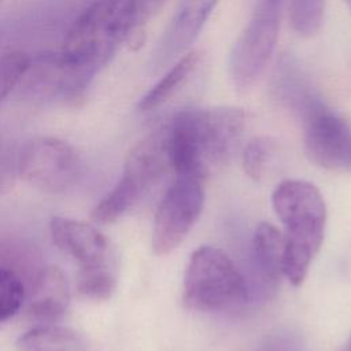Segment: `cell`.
I'll list each match as a JSON object with an SVG mask.
<instances>
[{
    "mask_svg": "<svg viewBox=\"0 0 351 351\" xmlns=\"http://www.w3.org/2000/svg\"><path fill=\"white\" fill-rule=\"evenodd\" d=\"M271 93L282 107L300 119L325 104L292 55H282L278 60L271 78Z\"/></svg>",
    "mask_w": 351,
    "mask_h": 351,
    "instance_id": "7c38bea8",
    "label": "cell"
},
{
    "mask_svg": "<svg viewBox=\"0 0 351 351\" xmlns=\"http://www.w3.org/2000/svg\"><path fill=\"white\" fill-rule=\"evenodd\" d=\"M3 182H5V176L3 174V170H1V166H0V186L3 185Z\"/></svg>",
    "mask_w": 351,
    "mask_h": 351,
    "instance_id": "cb8c5ba5",
    "label": "cell"
},
{
    "mask_svg": "<svg viewBox=\"0 0 351 351\" xmlns=\"http://www.w3.org/2000/svg\"><path fill=\"white\" fill-rule=\"evenodd\" d=\"M30 56L25 52H8L0 58V103L21 82L27 67Z\"/></svg>",
    "mask_w": 351,
    "mask_h": 351,
    "instance_id": "44dd1931",
    "label": "cell"
},
{
    "mask_svg": "<svg viewBox=\"0 0 351 351\" xmlns=\"http://www.w3.org/2000/svg\"><path fill=\"white\" fill-rule=\"evenodd\" d=\"M136 0H96L71 25L59 51L30 58L23 88L77 104L92 80L132 34Z\"/></svg>",
    "mask_w": 351,
    "mask_h": 351,
    "instance_id": "6da1fadb",
    "label": "cell"
},
{
    "mask_svg": "<svg viewBox=\"0 0 351 351\" xmlns=\"http://www.w3.org/2000/svg\"><path fill=\"white\" fill-rule=\"evenodd\" d=\"M341 351H351V346L347 347V348H344V350H341Z\"/></svg>",
    "mask_w": 351,
    "mask_h": 351,
    "instance_id": "484cf974",
    "label": "cell"
},
{
    "mask_svg": "<svg viewBox=\"0 0 351 351\" xmlns=\"http://www.w3.org/2000/svg\"><path fill=\"white\" fill-rule=\"evenodd\" d=\"M218 0H182L154 53L156 69L177 60L197 38Z\"/></svg>",
    "mask_w": 351,
    "mask_h": 351,
    "instance_id": "8fae6325",
    "label": "cell"
},
{
    "mask_svg": "<svg viewBox=\"0 0 351 351\" xmlns=\"http://www.w3.org/2000/svg\"><path fill=\"white\" fill-rule=\"evenodd\" d=\"M346 3H347V5H348V8H350V11H351V0H344Z\"/></svg>",
    "mask_w": 351,
    "mask_h": 351,
    "instance_id": "d4e9b609",
    "label": "cell"
},
{
    "mask_svg": "<svg viewBox=\"0 0 351 351\" xmlns=\"http://www.w3.org/2000/svg\"><path fill=\"white\" fill-rule=\"evenodd\" d=\"M200 60L199 51H188L182 58L177 59L171 69L140 99L137 108L141 112L152 111L169 100L173 93L189 78Z\"/></svg>",
    "mask_w": 351,
    "mask_h": 351,
    "instance_id": "9a60e30c",
    "label": "cell"
},
{
    "mask_svg": "<svg viewBox=\"0 0 351 351\" xmlns=\"http://www.w3.org/2000/svg\"><path fill=\"white\" fill-rule=\"evenodd\" d=\"M302 122L310 160L328 170L351 173V125L326 103Z\"/></svg>",
    "mask_w": 351,
    "mask_h": 351,
    "instance_id": "9c48e42d",
    "label": "cell"
},
{
    "mask_svg": "<svg viewBox=\"0 0 351 351\" xmlns=\"http://www.w3.org/2000/svg\"><path fill=\"white\" fill-rule=\"evenodd\" d=\"M289 22L302 37H311L321 29L325 0H289Z\"/></svg>",
    "mask_w": 351,
    "mask_h": 351,
    "instance_id": "ac0fdd59",
    "label": "cell"
},
{
    "mask_svg": "<svg viewBox=\"0 0 351 351\" xmlns=\"http://www.w3.org/2000/svg\"><path fill=\"white\" fill-rule=\"evenodd\" d=\"M117 288V276L112 265L80 267L77 274V292L89 300L100 302L112 296Z\"/></svg>",
    "mask_w": 351,
    "mask_h": 351,
    "instance_id": "e0dca14e",
    "label": "cell"
},
{
    "mask_svg": "<svg viewBox=\"0 0 351 351\" xmlns=\"http://www.w3.org/2000/svg\"><path fill=\"white\" fill-rule=\"evenodd\" d=\"M25 295L21 277L7 267H0V322L10 319L21 310Z\"/></svg>",
    "mask_w": 351,
    "mask_h": 351,
    "instance_id": "d6986e66",
    "label": "cell"
},
{
    "mask_svg": "<svg viewBox=\"0 0 351 351\" xmlns=\"http://www.w3.org/2000/svg\"><path fill=\"white\" fill-rule=\"evenodd\" d=\"M202 181L177 176L163 195L154 219L152 248L156 255L176 250L197 221L204 202Z\"/></svg>",
    "mask_w": 351,
    "mask_h": 351,
    "instance_id": "ba28073f",
    "label": "cell"
},
{
    "mask_svg": "<svg viewBox=\"0 0 351 351\" xmlns=\"http://www.w3.org/2000/svg\"><path fill=\"white\" fill-rule=\"evenodd\" d=\"M273 208L285 228L282 273L292 285H300L321 248L326 207L322 195L303 180H285L271 195Z\"/></svg>",
    "mask_w": 351,
    "mask_h": 351,
    "instance_id": "3957f363",
    "label": "cell"
},
{
    "mask_svg": "<svg viewBox=\"0 0 351 351\" xmlns=\"http://www.w3.org/2000/svg\"><path fill=\"white\" fill-rule=\"evenodd\" d=\"M18 351H81L80 336L70 328L44 324L36 326L16 340Z\"/></svg>",
    "mask_w": 351,
    "mask_h": 351,
    "instance_id": "2e32d148",
    "label": "cell"
},
{
    "mask_svg": "<svg viewBox=\"0 0 351 351\" xmlns=\"http://www.w3.org/2000/svg\"><path fill=\"white\" fill-rule=\"evenodd\" d=\"M304 344L299 332L282 328L267 335L255 351H303Z\"/></svg>",
    "mask_w": 351,
    "mask_h": 351,
    "instance_id": "7402d4cb",
    "label": "cell"
},
{
    "mask_svg": "<svg viewBox=\"0 0 351 351\" xmlns=\"http://www.w3.org/2000/svg\"><path fill=\"white\" fill-rule=\"evenodd\" d=\"M281 0H254L252 14L229 55V75L237 89H248L263 73L277 43Z\"/></svg>",
    "mask_w": 351,
    "mask_h": 351,
    "instance_id": "8992f818",
    "label": "cell"
},
{
    "mask_svg": "<svg viewBox=\"0 0 351 351\" xmlns=\"http://www.w3.org/2000/svg\"><path fill=\"white\" fill-rule=\"evenodd\" d=\"M16 170L32 186L60 193L77 181L81 162L69 143L55 137H36L22 147Z\"/></svg>",
    "mask_w": 351,
    "mask_h": 351,
    "instance_id": "52a82bcc",
    "label": "cell"
},
{
    "mask_svg": "<svg viewBox=\"0 0 351 351\" xmlns=\"http://www.w3.org/2000/svg\"><path fill=\"white\" fill-rule=\"evenodd\" d=\"M276 152V143L270 137H255L243 149V169L251 180H261L269 160Z\"/></svg>",
    "mask_w": 351,
    "mask_h": 351,
    "instance_id": "ffe728a7",
    "label": "cell"
},
{
    "mask_svg": "<svg viewBox=\"0 0 351 351\" xmlns=\"http://www.w3.org/2000/svg\"><path fill=\"white\" fill-rule=\"evenodd\" d=\"M284 234L271 223L261 222L252 236L251 262L266 289H274L282 273Z\"/></svg>",
    "mask_w": 351,
    "mask_h": 351,
    "instance_id": "5bb4252c",
    "label": "cell"
},
{
    "mask_svg": "<svg viewBox=\"0 0 351 351\" xmlns=\"http://www.w3.org/2000/svg\"><path fill=\"white\" fill-rule=\"evenodd\" d=\"M166 0H136V21L130 37L134 38L133 44H141V34L144 25L163 7Z\"/></svg>",
    "mask_w": 351,
    "mask_h": 351,
    "instance_id": "603a6c76",
    "label": "cell"
},
{
    "mask_svg": "<svg viewBox=\"0 0 351 351\" xmlns=\"http://www.w3.org/2000/svg\"><path fill=\"white\" fill-rule=\"evenodd\" d=\"M165 125L171 170L204 180L233 155L244 133L245 112L239 107L189 108Z\"/></svg>",
    "mask_w": 351,
    "mask_h": 351,
    "instance_id": "7a4b0ae2",
    "label": "cell"
},
{
    "mask_svg": "<svg viewBox=\"0 0 351 351\" xmlns=\"http://www.w3.org/2000/svg\"><path fill=\"white\" fill-rule=\"evenodd\" d=\"M49 230L56 247L78 262L80 267L111 265L110 243L96 226L71 218L52 217Z\"/></svg>",
    "mask_w": 351,
    "mask_h": 351,
    "instance_id": "30bf717a",
    "label": "cell"
},
{
    "mask_svg": "<svg viewBox=\"0 0 351 351\" xmlns=\"http://www.w3.org/2000/svg\"><path fill=\"white\" fill-rule=\"evenodd\" d=\"M170 169L166 125H162L129 151L119 181L93 207L90 218L100 225L118 221Z\"/></svg>",
    "mask_w": 351,
    "mask_h": 351,
    "instance_id": "277c9868",
    "label": "cell"
},
{
    "mask_svg": "<svg viewBox=\"0 0 351 351\" xmlns=\"http://www.w3.org/2000/svg\"><path fill=\"white\" fill-rule=\"evenodd\" d=\"M250 299L247 280L219 248L202 245L189 256L184 273L182 302L191 310L223 311Z\"/></svg>",
    "mask_w": 351,
    "mask_h": 351,
    "instance_id": "5b68a950",
    "label": "cell"
},
{
    "mask_svg": "<svg viewBox=\"0 0 351 351\" xmlns=\"http://www.w3.org/2000/svg\"><path fill=\"white\" fill-rule=\"evenodd\" d=\"M70 303V285L58 266H48L37 276L27 300V314L38 321L60 318Z\"/></svg>",
    "mask_w": 351,
    "mask_h": 351,
    "instance_id": "4fadbf2b",
    "label": "cell"
}]
</instances>
